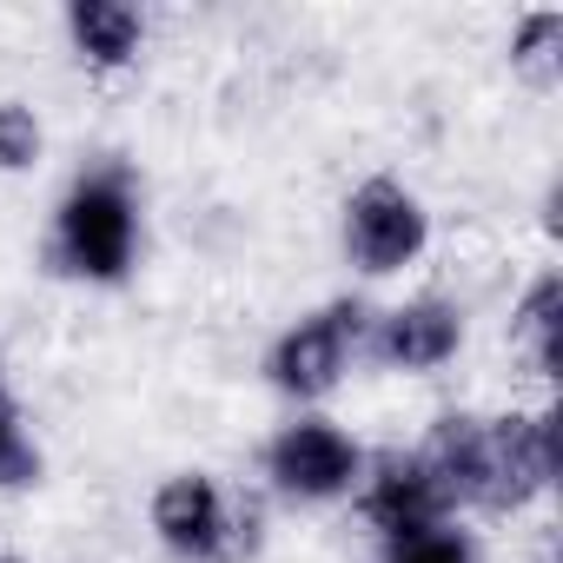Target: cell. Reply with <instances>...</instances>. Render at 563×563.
<instances>
[{
  "label": "cell",
  "instance_id": "obj_1",
  "mask_svg": "<svg viewBox=\"0 0 563 563\" xmlns=\"http://www.w3.org/2000/svg\"><path fill=\"white\" fill-rule=\"evenodd\" d=\"M140 245V206H133V173L126 166H93L67 186L54 232H47V265L67 278H93L113 286L133 265Z\"/></svg>",
  "mask_w": 563,
  "mask_h": 563
},
{
  "label": "cell",
  "instance_id": "obj_2",
  "mask_svg": "<svg viewBox=\"0 0 563 563\" xmlns=\"http://www.w3.org/2000/svg\"><path fill=\"white\" fill-rule=\"evenodd\" d=\"M372 319H378V312H372L365 299H332V306H319L312 319H299L286 339L265 352V378L286 391V398H325V391L352 372V358H365Z\"/></svg>",
  "mask_w": 563,
  "mask_h": 563
},
{
  "label": "cell",
  "instance_id": "obj_3",
  "mask_svg": "<svg viewBox=\"0 0 563 563\" xmlns=\"http://www.w3.org/2000/svg\"><path fill=\"white\" fill-rule=\"evenodd\" d=\"M556 457H563L556 411L484 418V484H477V510H523L537 490H550Z\"/></svg>",
  "mask_w": 563,
  "mask_h": 563
},
{
  "label": "cell",
  "instance_id": "obj_4",
  "mask_svg": "<svg viewBox=\"0 0 563 563\" xmlns=\"http://www.w3.org/2000/svg\"><path fill=\"white\" fill-rule=\"evenodd\" d=\"M358 471H365V451H358L339 424H325V418H299V424H286V431L265 444V477H272V490H286V497H299V504L345 497V490L358 484Z\"/></svg>",
  "mask_w": 563,
  "mask_h": 563
},
{
  "label": "cell",
  "instance_id": "obj_5",
  "mask_svg": "<svg viewBox=\"0 0 563 563\" xmlns=\"http://www.w3.org/2000/svg\"><path fill=\"white\" fill-rule=\"evenodd\" d=\"M431 225H424V206L398 186V179H365L352 199H345V252L358 272H398L424 252Z\"/></svg>",
  "mask_w": 563,
  "mask_h": 563
},
{
  "label": "cell",
  "instance_id": "obj_6",
  "mask_svg": "<svg viewBox=\"0 0 563 563\" xmlns=\"http://www.w3.org/2000/svg\"><path fill=\"white\" fill-rule=\"evenodd\" d=\"M457 345H464V319H457V306L438 299V292H424V299L391 306V312L372 319L365 358H378V365H391V372H431V365L457 358Z\"/></svg>",
  "mask_w": 563,
  "mask_h": 563
},
{
  "label": "cell",
  "instance_id": "obj_7",
  "mask_svg": "<svg viewBox=\"0 0 563 563\" xmlns=\"http://www.w3.org/2000/svg\"><path fill=\"white\" fill-rule=\"evenodd\" d=\"M358 517L385 537H405V530H424V523H444V497L431 484V471L418 464V451H378L365 471H358Z\"/></svg>",
  "mask_w": 563,
  "mask_h": 563
},
{
  "label": "cell",
  "instance_id": "obj_8",
  "mask_svg": "<svg viewBox=\"0 0 563 563\" xmlns=\"http://www.w3.org/2000/svg\"><path fill=\"white\" fill-rule=\"evenodd\" d=\"M153 530L186 563H225V490L206 471H179L153 490Z\"/></svg>",
  "mask_w": 563,
  "mask_h": 563
},
{
  "label": "cell",
  "instance_id": "obj_9",
  "mask_svg": "<svg viewBox=\"0 0 563 563\" xmlns=\"http://www.w3.org/2000/svg\"><path fill=\"white\" fill-rule=\"evenodd\" d=\"M418 464L431 471L444 510L477 504V484H484V418H471V411H444V418L431 424V438L418 444Z\"/></svg>",
  "mask_w": 563,
  "mask_h": 563
},
{
  "label": "cell",
  "instance_id": "obj_10",
  "mask_svg": "<svg viewBox=\"0 0 563 563\" xmlns=\"http://www.w3.org/2000/svg\"><path fill=\"white\" fill-rule=\"evenodd\" d=\"M67 41H74V54L87 67L113 74V67H126L140 54L146 21H140V8H126V0H74L67 8Z\"/></svg>",
  "mask_w": 563,
  "mask_h": 563
},
{
  "label": "cell",
  "instance_id": "obj_11",
  "mask_svg": "<svg viewBox=\"0 0 563 563\" xmlns=\"http://www.w3.org/2000/svg\"><path fill=\"white\" fill-rule=\"evenodd\" d=\"M510 352L523 358L530 378H556V365H563V278L556 272H543L537 286L517 299V312H510Z\"/></svg>",
  "mask_w": 563,
  "mask_h": 563
},
{
  "label": "cell",
  "instance_id": "obj_12",
  "mask_svg": "<svg viewBox=\"0 0 563 563\" xmlns=\"http://www.w3.org/2000/svg\"><path fill=\"white\" fill-rule=\"evenodd\" d=\"M510 67H517L530 87H556V80H563V14H556V8H537V14L517 21Z\"/></svg>",
  "mask_w": 563,
  "mask_h": 563
},
{
  "label": "cell",
  "instance_id": "obj_13",
  "mask_svg": "<svg viewBox=\"0 0 563 563\" xmlns=\"http://www.w3.org/2000/svg\"><path fill=\"white\" fill-rule=\"evenodd\" d=\"M385 563H477V543L457 523H424V530L385 537Z\"/></svg>",
  "mask_w": 563,
  "mask_h": 563
},
{
  "label": "cell",
  "instance_id": "obj_14",
  "mask_svg": "<svg viewBox=\"0 0 563 563\" xmlns=\"http://www.w3.org/2000/svg\"><path fill=\"white\" fill-rule=\"evenodd\" d=\"M34 477H41V451L27 444L21 405L8 398V385H0V490H8V484H34Z\"/></svg>",
  "mask_w": 563,
  "mask_h": 563
},
{
  "label": "cell",
  "instance_id": "obj_15",
  "mask_svg": "<svg viewBox=\"0 0 563 563\" xmlns=\"http://www.w3.org/2000/svg\"><path fill=\"white\" fill-rule=\"evenodd\" d=\"M41 159V120L21 100H0V173H27Z\"/></svg>",
  "mask_w": 563,
  "mask_h": 563
},
{
  "label": "cell",
  "instance_id": "obj_16",
  "mask_svg": "<svg viewBox=\"0 0 563 563\" xmlns=\"http://www.w3.org/2000/svg\"><path fill=\"white\" fill-rule=\"evenodd\" d=\"M258 537H265V510H258V497L225 490V563H245V556L258 550Z\"/></svg>",
  "mask_w": 563,
  "mask_h": 563
},
{
  "label": "cell",
  "instance_id": "obj_17",
  "mask_svg": "<svg viewBox=\"0 0 563 563\" xmlns=\"http://www.w3.org/2000/svg\"><path fill=\"white\" fill-rule=\"evenodd\" d=\"M0 563H14V556H0Z\"/></svg>",
  "mask_w": 563,
  "mask_h": 563
}]
</instances>
